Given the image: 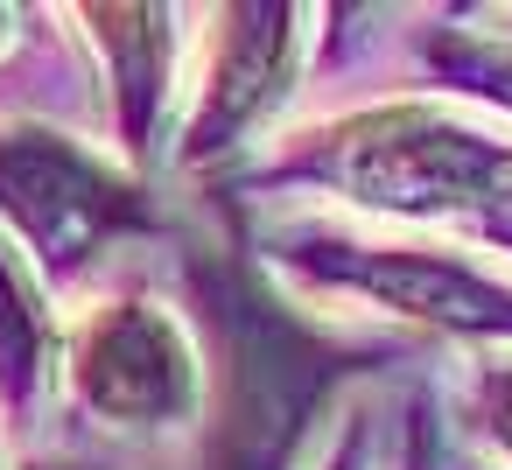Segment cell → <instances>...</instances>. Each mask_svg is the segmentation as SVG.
<instances>
[{"instance_id": "cell-9", "label": "cell", "mask_w": 512, "mask_h": 470, "mask_svg": "<svg viewBox=\"0 0 512 470\" xmlns=\"http://www.w3.org/2000/svg\"><path fill=\"white\" fill-rule=\"evenodd\" d=\"M477 407H484V428L498 435V449H512V358L484 365V379H477Z\"/></svg>"}, {"instance_id": "cell-8", "label": "cell", "mask_w": 512, "mask_h": 470, "mask_svg": "<svg viewBox=\"0 0 512 470\" xmlns=\"http://www.w3.org/2000/svg\"><path fill=\"white\" fill-rule=\"evenodd\" d=\"M43 379V309L22 288V274L0 260V393L29 400Z\"/></svg>"}, {"instance_id": "cell-5", "label": "cell", "mask_w": 512, "mask_h": 470, "mask_svg": "<svg viewBox=\"0 0 512 470\" xmlns=\"http://www.w3.org/2000/svg\"><path fill=\"white\" fill-rule=\"evenodd\" d=\"M302 274L330 281V288H358L365 302L379 309H400V316H421V323H449V330H512V288L463 267V260H442V253H421V246H358V239H295L288 253Z\"/></svg>"}, {"instance_id": "cell-14", "label": "cell", "mask_w": 512, "mask_h": 470, "mask_svg": "<svg viewBox=\"0 0 512 470\" xmlns=\"http://www.w3.org/2000/svg\"><path fill=\"white\" fill-rule=\"evenodd\" d=\"M8 22H15V15H8V8H0V50H8Z\"/></svg>"}, {"instance_id": "cell-4", "label": "cell", "mask_w": 512, "mask_h": 470, "mask_svg": "<svg viewBox=\"0 0 512 470\" xmlns=\"http://www.w3.org/2000/svg\"><path fill=\"white\" fill-rule=\"evenodd\" d=\"M0 211L57 274H71L134 218V190L64 134L8 127L0 134Z\"/></svg>"}, {"instance_id": "cell-12", "label": "cell", "mask_w": 512, "mask_h": 470, "mask_svg": "<svg viewBox=\"0 0 512 470\" xmlns=\"http://www.w3.org/2000/svg\"><path fill=\"white\" fill-rule=\"evenodd\" d=\"M330 470H365V428H344V442H337Z\"/></svg>"}, {"instance_id": "cell-6", "label": "cell", "mask_w": 512, "mask_h": 470, "mask_svg": "<svg viewBox=\"0 0 512 470\" xmlns=\"http://www.w3.org/2000/svg\"><path fill=\"white\" fill-rule=\"evenodd\" d=\"M295 8H232L225 29H218V57H211V78H204V106H197V134L190 148L211 155L225 148L246 120H260L281 92H288V71H295Z\"/></svg>"}, {"instance_id": "cell-10", "label": "cell", "mask_w": 512, "mask_h": 470, "mask_svg": "<svg viewBox=\"0 0 512 470\" xmlns=\"http://www.w3.org/2000/svg\"><path fill=\"white\" fill-rule=\"evenodd\" d=\"M456 64H470V78H484V92H498L512 106V43H470V50H456Z\"/></svg>"}, {"instance_id": "cell-2", "label": "cell", "mask_w": 512, "mask_h": 470, "mask_svg": "<svg viewBox=\"0 0 512 470\" xmlns=\"http://www.w3.org/2000/svg\"><path fill=\"white\" fill-rule=\"evenodd\" d=\"M218 323H225V414L211 470H281L309 407L330 386L337 351L302 316L267 302V288L246 274L218 281Z\"/></svg>"}, {"instance_id": "cell-11", "label": "cell", "mask_w": 512, "mask_h": 470, "mask_svg": "<svg viewBox=\"0 0 512 470\" xmlns=\"http://www.w3.org/2000/svg\"><path fill=\"white\" fill-rule=\"evenodd\" d=\"M477 225H484V239H498V246H512V183L498 190V204H491V211H484Z\"/></svg>"}, {"instance_id": "cell-7", "label": "cell", "mask_w": 512, "mask_h": 470, "mask_svg": "<svg viewBox=\"0 0 512 470\" xmlns=\"http://www.w3.org/2000/svg\"><path fill=\"white\" fill-rule=\"evenodd\" d=\"M106 71H113V106H120V134L127 148H148V127L162 113V85H169V15L155 8H113V15H85Z\"/></svg>"}, {"instance_id": "cell-1", "label": "cell", "mask_w": 512, "mask_h": 470, "mask_svg": "<svg viewBox=\"0 0 512 470\" xmlns=\"http://www.w3.org/2000/svg\"><path fill=\"white\" fill-rule=\"evenodd\" d=\"M316 141V176L393 218H484L512 183V148L449 120L442 106H379Z\"/></svg>"}, {"instance_id": "cell-13", "label": "cell", "mask_w": 512, "mask_h": 470, "mask_svg": "<svg viewBox=\"0 0 512 470\" xmlns=\"http://www.w3.org/2000/svg\"><path fill=\"white\" fill-rule=\"evenodd\" d=\"M421 463H428V442H421V435H414V470H421Z\"/></svg>"}, {"instance_id": "cell-3", "label": "cell", "mask_w": 512, "mask_h": 470, "mask_svg": "<svg viewBox=\"0 0 512 470\" xmlns=\"http://www.w3.org/2000/svg\"><path fill=\"white\" fill-rule=\"evenodd\" d=\"M71 379H78V400L120 428H169V421H190L204 400V372L183 323L141 295H113L78 323Z\"/></svg>"}]
</instances>
